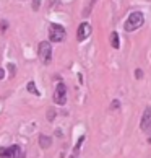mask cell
<instances>
[{"label":"cell","mask_w":151,"mask_h":158,"mask_svg":"<svg viewBox=\"0 0 151 158\" xmlns=\"http://www.w3.org/2000/svg\"><path fill=\"white\" fill-rule=\"evenodd\" d=\"M91 34V25L89 23H81L78 26V33H77V39L78 41H85Z\"/></svg>","instance_id":"7"},{"label":"cell","mask_w":151,"mask_h":158,"mask_svg":"<svg viewBox=\"0 0 151 158\" xmlns=\"http://www.w3.org/2000/svg\"><path fill=\"white\" fill-rule=\"evenodd\" d=\"M49 39L54 41V43H62L65 39V30H63V26L52 23L49 28Z\"/></svg>","instance_id":"3"},{"label":"cell","mask_w":151,"mask_h":158,"mask_svg":"<svg viewBox=\"0 0 151 158\" xmlns=\"http://www.w3.org/2000/svg\"><path fill=\"white\" fill-rule=\"evenodd\" d=\"M38 54H39L41 62H44V64H49L52 60V48H50L49 41H42V43L39 44Z\"/></svg>","instance_id":"2"},{"label":"cell","mask_w":151,"mask_h":158,"mask_svg":"<svg viewBox=\"0 0 151 158\" xmlns=\"http://www.w3.org/2000/svg\"><path fill=\"white\" fill-rule=\"evenodd\" d=\"M28 90H30L33 95H39V91H38V88H36V83H34V81H30V83H28Z\"/></svg>","instance_id":"10"},{"label":"cell","mask_w":151,"mask_h":158,"mask_svg":"<svg viewBox=\"0 0 151 158\" xmlns=\"http://www.w3.org/2000/svg\"><path fill=\"white\" fill-rule=\"evenodd\" d=\"M54 101L57 104H65V101H67V86L63 85V83H59V85L55 86Z\"/></svg>","instance_id":"4"},{"label":"cell","mask_w":151,"mask_h":158,"mask_svg":"<svg viewBox=\"0 0 151 158\" xmlns=\"http://www.w3.org/2000/svg\"><path fill=\"white\" fill-rule=\"evenodd\" d=\"M143 23H145V15L141 13V11H133V13L129 15L124 28H125V31H135L143 25Z\"/></svg>","instance_id":"1"},{"label":"cell","mask_w":151,"mask_h":158,"mask_svg":"<svg viewBox=\"0 0 151 158\" xmlns=\"http://www.w3.org/2000/svg\"><path fill=\"white\" fill-rule=\"evenodd\" d=\"M3 77H5V70H3V69H0V80H2Z\"/></svg>","instance_id":"14"},{"label":"cell","mask_w":151,"mask_h":158,"mask_svg":"<svg viewBox=\"0 0 151 158\" xmlns=\"http://www.w3.org/2000/svg\"><path fill=\"white\" fill-rule=\"evenodd\" d=\"M15 158H25V153H21V152H20V153H18V155H16Z\"/></svg>","instance_id":"15"},{"label":"cell","mask_w":151,"mask_h":158,"mask_svg":"<svg viewBox=\"0 0 151 158\" xmlns=\"http://www.w3.org/2000/svg\"><path fill=\"white\" fill-rule=\"evenodd\" d=\"M119 108V101H112V109H117Z\"/></svg>","instance_id":"13"},{"label":"cell","mask_w":151,"mask_h":158,"mask_svg":"<svg viewBox=\"0 0 151 158\" xmlns=\"http://www.w3.org/2000/svg\"><path fill=\"white\" fill-rule=\"evenodd\" d=\"M33 7H34V10H38V7H39V0H33Z\"/></svg>","instance_id":"12"},{"label":"cell","mask_w":151,"mask_h":158,"mask_svg":"<svg viewBox=\"0 0 151 158\" xmlns=\"http://www.w3.org/2000/svg\"><path fill=\"white\" fill-rule=\"evenodd\" d=\"M18 145H11V147H0V158H15L20 153Z\"/></svg>","instance_id":"5"},{"label":"cell","mask_w":151,"mask_h":158,"mask_svg":"<svg viewBox=\"0 0 151 158\" xmlns=\"http://www.w3.org/2000/svg\"><path fill=\"white\" fill-rule=\"evenodd\" d=\"M111 46L114 49H119L120 48V43H119V34L115 33V31H112L111 33Z\"/></svg>","instance_id":"9"},{"label":"cell","mask_w":151,"mask_h":158,"mask_svg":"<svg viewBox=\"0 0 151 158\" xmlns=\"http://www.w3.org/2000/svg\"><path fill=\"white\" fill-rule=\"evenodd\" d=\"M135 77H137V78H141V77H143V72H141L140 69H138V70H135Z\"/></svg>","instance_id":"11"},{"label":"cell","mask_w":151,"mask_h":158,"mask_svg":"<svg viewBox=\"0 0 151 158\" xmlns=\"http://www.w3.org/2000/svg\"><path fill=\"white\" fill-rule=\"evenodd\" d=\"M39 145H41L42 148H49L50 145H52V139L47 137V135H41V137H39Z\"/></svg>","instance_id":"8"},{"label":"cell","mask_w":151,"mask_h":158,"mask_svg":"<svg viewBox=\"0 0 151 158\" xmlns=\"http://www.w3.org/2000/svg\"><path fill=\"white\" fill-rule=\"evenodd\" d=\"M140 127H141V131H145V132L151 131V108H149V106L145 109L141 122H140Z\"/></svg>","instance_id":"6"}]
</instances>
